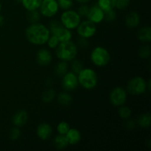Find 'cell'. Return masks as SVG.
<instances>
[{
    "mask_svg": "<svg viewBox=\"0 0 151 151\" xmlns=\"http://www.w3.org/2000/svg\"><path fill=\"white\" fill-rule=\"evenodd\" d=\"M81 17L75 10H66L60 16V21L63 27L67 29H76L81 23Z\"/></svg>",
    "mask_w": 151,
    "mask_h": 151,
    "instance_id": "obj_6",
    "label": "cell"
},
{
    "mask_svg": "<svg viewBox=\"0 0 151 151\" xmlns=\"http://www.w3.org/2000/svg\"><path fill=\"white\" fill-rule=\"evenodd\" d=\"M125 23L128 28H136L139 25L140 17L137 12H131L125 17Z\"/></svg>",
    "mask_w": 151,
    "mask_h": 151,
    "instance_id": "obj_16",
    "label": "cell"
},
{
    "mask_svg": "<svg viewBox=\"0 0 151 151\" xmlns=\"http://www.w3.org/2000/svg\"><path fill=\"white\" fill-rule=\"evenodd\" d=\"M116 19V13L114 10L104 12V19L109 22H114Z\"/></svg>",
    "mask_w": 151,
    "mask_h": 151,
    "instance_id": "obj_34",
    "label": "cell"
},
{
    "mask_svg": "<svg viewBox=\"0 0 151 151\" xmlns=\"http://www.w3.org/2000/svg\"><path fill=\"white\" fill-rule=\"evenodd\" d=\"M57 2L58 7L64 10H69L73 5V0H57Z\"/></svg>",
    "mask_w": 151,
    "mask_h": 151,
    "instance_id": "obj_31",
    "label": "cell"
},
{
    "mask_svg": "<svg viewBox=\"0 0 151 151\" xmlns=\"http://www.w3.org/2000/svg\"><path fill=\"white\" fill-rule=\"evenodd\" d=\"M69 129H70L69 124L68 122H64V121L60 122L57 126V131L58 134H60V135H66V133L69 131Z\"/></svg>",
    "mask_w": 151,
    "mask_h": 151,
    "instance_id": "obj_29",
    "label": "cell"
},
{
    "mask_svg": "<svg viewBox=\"0 0 151 151\" xmlns=\"http://www.w3.org/2000/svg\"><path fill=\"white\" fill-rule=\"evenodd\" d=\"M57 57L63 61H72L78 55V47L72 41L61 42L56 47Z\"/></svg>",
    "mask_w": 151,
    "mask_h": 151,
    "instance_id": "obj_2",
    "label": "cell"
},
{
    "mask_svg": "<svg viewBox=\"0 0 151 151\" xmlns=\"http://www.w3.org/2000/svg\"><path fill=\"white\" fill-rule=\"evenodd\" d=\"M52 60V53L47 49H41V50H38V52H37V63L41 66H48L49 64H50Z\"/></svg>",
    "mask_w": 151,
    "mask_h": 151,
    "instance_id": "obj_14",
    "label": "cell"
},
{
    "mask_svg": "<svg viewBox=\"0 0 151 151\" xmlns=\"http://www.w3.org/2000/svg\"><path fill=\"white\" fill-rule=\"evenodd\" d=\"M68 67H69V65H68L67 62L61 60L55 66V72L58 76L63 77L66 72H68Z\"/></svg>",
    "mask_w": 151,
    "mask_h": 151,
    "instance_id": "obj_24",
    "label": "cell"
},
{
    "mask_svg": "<svg viewBox=\"0 0 151 151\" xmlns=\"http://www.w3.org/2000/svg\"><path fill=\"white\" fill-rule=\"evenodd\" d=\"M25 36L27 41L34 45H43L46 44L50 36V29L41 23L31 24L26 29Z\"/></svg>",
    "mask_w": 151,
    "mask_h": 151,
    "instance_id": "obj_1",
    "label": "cell"
},
{
    "mask_svg": "<svg viewBox=\"0 0 151 151\" xmlns=\"http://www.w3.org/2000/svg\"><path fill=\"white\" fill-rule=\"evenodd\" d=\"M1 2H0V12H1Z\"/></svg>",
    "mask_w": 151,
    "mask_h": 151,
    "instance_id": "obj_42",
    "label": "cell"
},
{
    "mask_svg": "<svg viewBox=\"0 0 151 151\" xmlns=\"http://www.w3.org/2000/svg\"><path fill=\"white\" fill-rule=\"evenodd\" d=\"M88 11H89V7H88V6H87L85 4H82V5H81L78 7L77 13L79 14V16L81 17H86L88 13Z\"/></svg>",
    "mask_w": 151,
    "mask_h": 151,
    "instance_id": "obj_35",
    "label": "cell"
},
{
    "mask_svg": "<svg viewBox=\"0 0 151 151\" xmlns=\"http://www.w3.org/2000/svg\"><path fill=\"white\" fill-rule=\"evenodd\" d=\"M47 44H48V47L50 49H56V47L58 46V44H60V41H58V38L55 35H52L51 36H50V38H48L47 41Z\"/></svg>",
    "mask_w": 151,
    "mask_h": 151,
    "instance_id": "obj_33",
    "label": "cell"
},
{
    "mask_svg": "<svg viewBox=\"0 0 151 151\" xmlns=\"http://www.w3.org/2000/svg\"><path fill=\"white\" fill-rule=\"evenodd\" d=\"M119 116L122 119H128L131 115V110L128 106H121L118 111Z\"/></svg>",
    "mask_w": 151,
    "mask_h": 151,
    "instance_id": "obj_28",
    "label": "cell"
},
{
    "mask_svg": "<svg viewBox=\"0 0 151 151\" xmlns=\"http://www.w3.org/2000/svg\"><path fill=\"white\" fill-rule=\"evenodd\" d=\"M65 136L67 139L69 144L72 145L78 144L81 140V132L76 128H70Z\"/></svg>",
    "mask_w": 151,
    "mask_h": 151,
    "instance_id": "obj_17",
    "label": "cell"
},
{
    "mask_svg": "<svg viewBox=\"0 0 151 151\" xmlns=\"http://www.w3.org/2000/svg\"><path fill=\"white\" fill-rule=\"evenodd\" d=\"M53 145H54L55 147L58 150H63V149H65L66 147H68L69 144L68 142L66 136L59 134L55 138L54 141H53Z\"/></svg>",
    "mask_w": 151,
    "mask_h": 151,
    "instance_id": "obj_19",
    "label": "cell"
},
{
    "mask_svg": "<svg viewBox=\"0 0 151 151\" xmlns=\"http://www.w3.org/2000/svg\"><path fill=\"white\" fill-rule=\"evenodd\" d=\"M125 127L127 128V129H133V128H135V122H134V121L131 120V119H130V120H128V121H125Z\"/></svg>",
    "mask_w": 151,
    "mask_h": 151,
    "instance_id": "obj_38",
    "label": "cell"
},
{
    "mask_svg": "<svg viewBox=\"0 0 151 151\" xmlns=\"http://www.w3.org/2000/svg\"><path fill=\"white\" fill-rule=\"evenodd\" d=\"M40 13L44 17L51 18L58 11L57 0H43L39 7Z\"/></svg>",
    "mask_w": 151,
    "mask_h": 151,
    "instance_id": "obj_8",
    "label": "cell"
},
{
    "mask_svg": "<svg viewBox=\"0 0 151 151\" xmlns=\"http://www.w3.org/2000/svg\"><path fill=\"white\" fill-rule=\"evenodd\" d=\"M43 0H22V4L27 10H38Z\"/></svg>",
    "mask_w": 151,
    "mask_h": 151,
    "instance_id": "obj_20",
    "label": "cell"
},
{
    "mask_svg": "<svg viewBox=\"0 0 151 151\" xmlns=\"http://www.w3.org/2000/svg\"><path fill=\"white\" fill-rule=\"evenodd\" d=\"M49 29L50 34L57 37L60 43L71 41L72 38V33L70 29L63 27L61 22L58 20H53L50 22Z\"/></svg>",
    "mask_w": 151,
    "mask_h": 151,
    "instance_id": "obj_4",
    "label": "cell"
},
{
    "mask_svg": "<svg viewBox=\"0 0 151 151\" xmlns=\"http://www.w3.org/2000/svg\"><path fill=\"white\" fill-rule=\"evenodd\" d=\"M55 95L56 94L55 90H53L52 88H48L43 92L41 99H42V101L44 103H50L52 101H53V100L55 97Z\"/></svg>",
    "mask_w": 151,
    "mask_h": 151,
    "instance_id": "obj_26",
    "label": "cell"
},
{
    "mask_svg": "<svg viewBox=\"0 0 151 151\" xmlns=\"http://www.w3.org/2000/svg\"><path fill=\"white\" fill-rule=\"evenodd\" d=\"M97 4L104 12L114 10L116 4V0H98Z\"/></svg>",
    "mask_w": 151,
    "mask_h": 151,
    "instance_id": "obj_21",
    "label": "cell"
},
{
    "mask_svg": "<svg viewBox=\"0 0 151 151\" xmlns=\"http://www.w3.org/2000/svg\"><path fill=\"white\" fill-rule=\"evenodd\" d=\"M109 100L114 106H123L127 100V91L122 87H116L110 93Z\"/></svg>",
    "mask_w": 151,
    "mask_h": 151,
    "instance_id": "obj_9",
    "label": "cell"
},
{
    "mask_svg": "<svg viewBox=\"0 0 151 151\" xmlns=\"http://www.w3.org/2000/svg\"><path fill=\"white\" fill-rule=\"evenodd\" d=\"M91 60L95 66L103 67L109 63L111 55L109 52L103 47H97L91 53Z\"/></svg>",
    "mask_w": 151,
    "mask_h": 151,
    "instance_id": "obj_5",
    "label": "cell"
},
{
    "mask_svg": "<svg viewBox=\"0 0 151 151\" xmlns=\"http://www.w3.org/2000/svg\"><path fill=\"white\" fill-rule=\"evenodd\" d=\"M62 87L66 91H73L78 88L79 83H78V76L74 72H66L62 77Z\"/></svg>",
    "mask_w": 151,
    "mask_h": 151,
    "instance_id": "obj_11",
    "label": "cell"
},
{
    "mask_svg": "<svg viewBox=\"0 0 151 151\" xmlns=\"http://www.w3.org/2000/svg\"><path fill=\"white\" fill-rule=\"evenodd\" d=\"M78 2L81 3V4H86V3L88 2V1H90V0H76Z\"/></svg>",
    "mask_w": 151,
    "mask_h": 151,
    "instance_id": "obj_40",
    "label": "cell"
},
{
    "mask_svg": "<svg viewBox=\"0 0 151 151\" xmlns=\"http://www.w3.org/2000/svg\"><path fill=\"white\" fill-rule=\"evenodd\" d=\"M86 17L88 18V20L91 21L95 24H99L104 19V11L99 7L98 4H95L92 7H89V11Z\"/></svg>",
    "mask_w": 151,
    "mask_h": 151,
    "instance_id": "obj_12",
    "label": "cell"
},
{
    "mask_svg": "<svg viewBox=\"0 0 151 151\" xmlns=\"http://www.w3.org/2000/svg\"><path fill=\"white\" fill-rule=\"evenodd\" d=\"M150 47L149 45H144L139 50V55L141 58L147 59L150 56Z\"/></svg>",
    "mask_w": 151,
    "mask_h": 151,
    "instance_id": "obj_27",
    "label": "cell"
},
{
    "mask_svg": "<svg viewBox=\"0 0 151 151\" xmlns=\"http://www.w3.org/2000/svg\"><path fill=\"white\" fill-rule=\"evenodd\" d=\"M36 134L38 138L41 139V140L46 141L51 137L52 134V128L50 125L43 122L37 127Z\"/></svg>",
    "mask_w": 151,
    "mask_h": 151,
    "instance_id": "obj_13",
    "label": "cell"
},
{
    "mask_svg": "<svg viewBox=\"0 0 151 151\" xmlns=\"http://www.w3.org/2000/svg\"><path fill=\"white\" fill-rule=\"evenodd\" d=\"M96 31H97L96 24L89 20L81 22L77 27V32L79 36L86 38H89L94 36V34L96 33Z\"/></svg>",
    "mask_w": 151,
    "mask_h": 151,
    "instance_id": "obj_10",
    "label": "cell"
},
{
    "mask_svg": "<svg viewBox=\"0 0 151 151\" xmlns=\"http://www.w3.org/2000/svg\"><path fill=\"white\" fill-rule=\"evenodd\" d=\"M58 101L60 103L61 106H67L71 104L72 102V97L70 94L66 92V91H62V92L59 93L58 95Z\"/></svg>",
    "mask_w": 151,
    "mask_h": 151,
    "instance_id": "obj_22",
    "label": "cell"
},
{
    "mask_svg": "<svg viewBox=\"0 0 151 151\" xmlns=\"http://www.w3.org/2000/svg\"><path fill=\"white\" fill-rule=\"evenodd\" d=\"M139 40L143 42H150L151 41V28L149 26L143 27L137 32Z\"/></svg>",
    "mask_w": 151,
    "mask_h": 151,
    "instance_id": "obj_18",
    "label": "cell"
},
{
    "mask_svg": "<svg viewBox=\"0 0 151 151\" xmlns=\"http://www.w3.org/2000/svg\"><path fill=\"white\" fill-rule=\"evenodd\" d=\"M131 0H116L115 7L118 10H125L129 5Z\"/></svg>",
    "mask_w": 151,
    "mask_h": 151,
    "instance_id": "obj_36",
    "label": "cell"
},
{
    "mask_svg": "<svg viewBox=\"0 0 151 151\" xmlns=\"http://www.w3.org/2000/svg\"><path fill=\"white\" fill-rule=\"evenodd\" d=\"M147 82L142 77H135L128 81L127 91L132 95H140L144 94L147 88Z\"/></svg>",
    "mask_w": 151,
    "mask_h": 151,
    "instance_id": "obj_7",
    "label": "cell"
},
{
    "mask_svg": "<svg viewBox=\"0 0 151 151\" xmlns=\"http://www.w3.org/2000/svg\"><path fill=\"white\" fill-rule=\"evenodd\" d=\"M88 38H83V37L80 36L78 38V44L81 47V48H86L88 46Z\"/></svg>",
    "mask_w": 151,
    "mask_h": 151,
    "instance_id": "obj_37",
    "label": "cell"
},
{
    "mask_svg": "<svg viewBox=\"0 0 151 151\" xmlns=\"http://www.w3.org/2000/svg\"><path fill=\"white\" fill-rule=\"evenodd\" d=\"M27 19L30 24L37 23L41 19V13L39 11H38V10H27Z\"/></svg>",
    "mask_w": 151,
    "mask_h": 151,
    "instance_id": "obj_25",
    "label": "cell"
},
{
    "mask_svg": "<svg viewBox=\"0 0 151 151\" xmlns=\"http://www.w3.org/2000/svg\"><path fill=\"white\" fill-rule=\"evenodd\" d=\"M4 17H3L2 15L0 14V27H1L3 24H4Z\"/></svg>",
    "mask_w": 151,
    "mask_h": 151,
    "instance_id": "obj_39",
    "label": "cell"
},
{
    "mask_svg": "<svg viewBox=\"0 0 151 151\" xmlns=\"http://www.w3.org/2000/svg\"><path fill=\"white\" fill-rule=\"evenodd\" d=\"M21 136V131L19 128V127L15 126L14 128H13L10 131V134H9V137L10 139L12 141H16L19 139Z\"/></svg>",
    "mask_w": 151,
    "mask_h": 151,
    "instance_id": "obj_32",
    "label": "cell"
},
{
    "mask_svg": "<svg viewBox=\"0 0 151 151\" xmlns=\"http://www.w3.org/2000/svg\"><path fill=\"white\" fill-rule=\"evenodd\" d=\"M72 65H71V68H72V72L78 75L83 69V63L81 61L78 60H75V59L73 60H72Z\"/></svg>",
    "mask_w": 151,
    "mask_h": 151,
    "instance_id": "obj_30",
    "label": "cell"
},
{
    "mask_svg": "<svg viewBox=\"0 0 151 151\" xmlns=\"http://www.w3.org/2000/svg\"><path fill=\"white\" fill-rule=\"evenodd\" d=\"M14 1H16V2H18V3H22V0H14Z\"/></svg>",
    "mask_w": 151,
    "mask_h": 151,
    "instance_id": "obj_41",
    "label": "cell"
},
{
    "mask_svg": "<svg viewBox=\"0 0 151 151\" xmlns=\"http://www.w3.org/2000/svg\"><path fill=\"white\" fill-rule=\"evenodd\" d=\"M28 114L26 111L20 110L16 112L12 118L13 124L16 127H22L27 122Z\"/></svg>",
    "mask_w": 151,
    "mask_h": 151,
    "instance_id": "obj_15",
    "label": "cell"
},
{
    "mask_svg": "<svg viewBox=\"0 0 151 151\" xmlns=\"http://www.w3.org/2000/svg\"><path fill=\"white\" fill-rule=\"evenodd\" d=\"M137 123L141 128H148L150 126L151 123V118L150 114L149 113L143 114L140 115L139 117L138 118Z\"/></svg>",
    "mask_w": 151,
    "mask_h": 151,
    "instance_id": "obj_23",
    "label": "cell"
},
{
    "mask_svg": "<svg viewBox=\"0 0 151 151\" xmlns=\"http://www.w3.org/2000/svg\"><path fill=\"white\" fill-rule=\"evenodd\" d=\"M78 79L80 85L87 90L95 88L98 83L97 73L90 68H83L78 74Z\"/></svg>",
    "mask_w": 151,
    "mask_h": 151,
    "instance_id": "obj_3",
    "label": "cell"
}]
</instances>
